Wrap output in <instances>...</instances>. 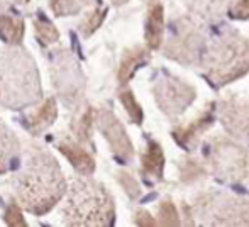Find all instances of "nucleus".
Returning a JSON list of instances; mask_svg holds the SVG:
<instances>
[{"instance_id":"f257e3e1","label":"nucleus","mask_w":249,"mask_h":227,"mask_svg":"<svg viewBox=\"0 0 249 227\" xmlns=\"http://www.w3.org/2000/svg\"><path fill=\"white\" fill-rule=\"evenodd\" d=\"M12 185L19 204L36 215L50 212L68 188L54 156L39 146L27 149L26 161L14 175Z\"/></svg>"},{"instance_id":"f03ea898","label":"nucleus","mask_w":249,"mask_h":227,"mask_svg":"<svg viewBox=\"0 0 249 227\" xmlns=\"http://www.w3.org/2000/svg\"><path fill=\"white\" fill-rule=\"evenodd\" d=\"M61 215L66 226H112L114 200L104 185L82 175L73 180Z\"/></svg>"},{"instance_id":"7ed1b4c3","label":"nucleus","mask_w":249,"mask_h":227,"mask_svg":"<svg viewBox=\"0 0 249 227\" xmlns=\"http://www.w3.org/2000/svg\"><path fill=\"white\" fill-rule=\"evenodd\" d=\"M39 99V76L29 54L20 50L0 53V104L16 109L33 105Z\"/></svg>"},{"instance_id":"20e7f679","label":"nucleus","mask_w":249,"mask_h":227,"mask_svg":"<svg viewBox=\"0 0 249 227\" xmlns=\"http://www.w3.org/2000/svg\"><path fill=\"white\" fill-rule=\"evenodd\" d=\"M205 68L210 80L226 85L249 71V44L234 31L220 36L205 56Z\"/></svg>"},{"instance_id":"39448f33","label":"nucleus","mask_w":249,"mask_h":227,"mask_svg":"<svg viewBox=\"0 0 249 227\" xmlns=\"http://www.w3.org/2000/svg\"><path fill=\"white\" fill-rule=\"evenodd\" d=\"M195 209L205 224L249 226V200L231 195L203 193L195 198Z\"/></svg>"},{"instance_id":"423d86ee","label":"nucleus","mask_w":249,"mask_h":227,"mask_svg":"<svg viewBox=\"0 0 249 227\" xmlns=\"http://www.w3.org/2000/svg\"><path fill=\"white\" fill-rule=\"evenodd\" d=\"M209 159L213 173L222 180L249 181V153L231 139L215 136L210 141Z\"/></svg>"},{"instance_id":"0eeeda50","label":"nucleus","mask_w":249,"mask_h":227,"mask_svg":"<svg viewBox=\"0 0 249 227\" xmlns=\"http://www.w3.org/2000/svg\"><path fill=\"white\" fill-rule=\"evenodd\" d=\"M153 92L160 109L170 117L180 115L195 99L194 87L177 78L160 80Z\"/></svg>"},{"instance_id":"6e6552de","label":"nucleus","mask_w":249,"mask_h":227,"mask_svg":"<svg viewBox=\"0 0 249 227\" xmlns=\"http://www.w3.org/2000/svg\"><path fill=\"white\" fill-rule=\"evenodd\" d=\"M95 124L99 125V131L104 134V138L108 141L112 151L122 159H131L134 155V148L125 132L124 125L121 124L114 112L108 109H100L95 112Z\"/></svg>"},{"instance_id":"1a4fd4ad","label":"nucleus","mask_w":249,"mask_h":227,"mask_svg":"<svg viewBox=\"0 0 249 227\" xmlns=\"http://www.w3.org/2000/svg\"><path fill=\"white\" fill-rule=\"evenodd\" d=\"M200 43H202V36L197 31L181 27L177 36L173 39H170L164 53H166L168 58L178 59V61L190 65V63H194L198 58L200 48H202Z\"/></svg>"},{"instance_id":"9d476101","label":"nucleus","mask_w":249,"mask_h":227,"mask_svg":"<svg viewBox=\"0 0 249 227\" xmlns=\"http://www.w3.org/2000/svg\"><path fill=\"white\" fill-rule=\"evenodd\" d=\"M222 122L231 134L249 139V102L236 97L224 102Z\"/></svg>"},{"instance_id":"9b49d317","label":"nucleus","mask_w":249,"mask_h":227,"mask_svg":"<svg viewBox=\"0 0 249 227\" xmlns=\"http://www.w3.org/2000/svg\"><path fill=\"white\" fill-rule=\"evenodd\" d=\"M56 148L71 163V166L80 175L90 176L95 171V159H93V156L78 141H75L71 138H65V136H59V139L56 141Z\"/></svg>"},{"instance_id":"f8f14e48","label":"nucleus","mask_w":249,"mask_h":227,"mask_svg":"<svg viewBox=\"0 0 249 227\" xmlns=\"http://www.w3.org/2000/svg\"><path fill=\"white\" fill-rule=\"evenodd\" d=\"M212 122H213V104H209L207 109L197 119H194L190 124L175 127L173 136L183 148H188V146H192V142L197 141L200 136L212 125Z\"/></svg>"},{"instance_id":"ddd939ff","label":"nucleus","mask_w":249,"mask_h":227,"mask_svg":"<svg viewBox=\"0 0 249 227\" xmlns=\"http://www.w3.org/2000/svg\"><path fill=\"white\" fill-rule=\"evenodd\" d=\"M58 117V107H56L54 99H46L34 112H29L24 117V127L31 132L33 136H37L48 129Z\"/></svg>"},{"instance_id":"4468645a","label":"nucleus","mask_w":249,"mask_h":227,"mask_svg":"<svg viewBox=\"0 0 249 227\" xmlns=\"http://www.w3.org/2000/svg\"><path fill=\"white\" fill-rule=\"evenodd\" d=\"M164 33V16L163 5L160 2H151L148 9V19H146V44L149 50H158L163 43Z\"/></svg>"},{"instance_id":"2eb2a0df","label":"nucleus","mask_w":249,"mask_h":227,"mask_svg":"<svg viewBox=\"0 0 249 227\" xmlns=\"http://www.w3.org/2000/svg\"><path fill=\"white\" fill-rule=\"evenodd\" d=\"M148 59H149L148 50H144L142 46H134L125 51L124 56H122L121 66H119V71H117V78H119V82H121V85H125V83L132 78L136 70L141 65H144Z\"/></svg>"},{"instance_id":"dca6fc26","label":"nucleus","mask_w":249,"mask_h":227,"mask_svg":"<svg viewBox=\"0 0 249 227\" xmlns=\"http://www.w3.org/2000/svg\"><path fill=\"white\" fill-rule=\"evenodd\" d=\"M142 165V175L153 176L156 180L163 178V168H164V155L161 146L156 141H149L146 151L141 156Z\"/></svg>"},{"instance_id":"f3484780","label":"nucleus","mask_w":249,"mask_h":227,"mask_svg":"<svg viewBox=\"0 0 249 227\" xmlns=\"http://www.w3.org/2000/svg\"><path fill=\"white\" fill-rule=\"evenodd\" d=\"M20 144L17 136L3 122H0V171H5L10 163L17 159Z\"/></svg>"},{"instance_id":"a211bd4d","label":"nucleus","mask_w":249,"mask_h":227,"mask_svg":"<svg viewBox=\"0 0 249 227\" xmlns=\"http://www.w3.org/2000/svg\"><path fill=\"white\" fill-rule=\"evenodd\" d=\"M95 109L92 107H85L83 110H80L78 114L73 117L70 129H71L75 141L78 142H90L93 132V125H95Z\"/></svg>"},{"instance_id":"6ab92c4d","label":"nucleus","mask_w":249,"mask_h":227,"mask_svg":"<svg viewBox=\"0 0 249 227\" xmlns=\"http://www.w3.org/2000/svg\"><path fill=\"white\" fill-rule=\"evenodd\" d=\"M24 20L14 16H0V37L7 44L17 46L24 37Z\"/></svg>"},{"instance_id":"aec40b11","label":"nucleus","mask_w":249,"mask_h":227,"mask_svg":"<svg viewBox=\"0 0 249 227\" xmlns=\"http://www.w3.org/2000/svg\"><path fill=\"white\" fill-rule=\"evenodd\" d=\"M180 176L185 183H195V181H200L207 176V168L197 159L185 158L180 163Z\"/></svg>"},{"instance_id":"412c9836","label":"nucleus","mask_w":249,"mask_h":227,"mask_svg":"<svg viewBox=\"0 0 249 227\" xmlns=\"http://www.w3.org/2000/svg\"><path fill=\"white\" fill-rule=\"evenodd\" d=\"M33 26H34V31H36L37 37H39L44 44H53L59 39V33H58V29H56V26L53 22H50L48 19H44V17L34 19Z\"/></svg>"},{"instance_id":"4be33fe9","label":"nucleus","mask_w":249,"mask_h":227,"mask_svg":"<svg viewBox=\"0 0 249 227\" xmlns=\"http://www.w3.org/2000/svg\"><path fill=\"white\" fill-rule=\"evenodd\" d=\"M119 97H121V102H122V105H124L129 119H131L134 124H138V125L141 124L142 119H144V114H142V109L138 104V100L134 99V93H132L131 90H124V92H121Z\"/></svg>"},{"instance_id":"5701e85b","label":"nucleus","mask_w":249,"mask_h":227,"mask_svg":"<svg viewBox=\"0 0 249 227\" xmlns=\"http://www.w3.org/2000/svg\"><path fill=\"white\" fill-rule=\"evenodd\" d=\"M105 14H107V9H100V7H97L95 10L87 14L85 19H83L82 24H80V33H82L85 37L92 36V34L100 27V24L104 22Z\"/></svg>"},{"instance_id":"b1692460","label":"nucleus","mask_w":249,"mask_h":227,"mask_svg":"<svg viewBox=\"0 0 249 227\" xmlns=\"http://www.w3.org/2000/svg\"><path fill=\"white\" fill-rule=\"evenodd\" d=\"M158 224L160 226H180V215L173 202L164 200L158 205Z\"/></svg>"},{"instance_id":"393cba45","label":"nucleus","mask_w":249,"mask_h":227,"mask_svg":"<svg viewBox=\"0 0 249 227\" xmlns=\"http://www.w3.org/2000/svg\"><path fill=\"white\" fill-rule=\"evenodd\" d=\"M50 7L56 17L75 16L80 12V3L76 0H51Z\"/></svg>"},{"instance_id":"a878e982","label":"nucleus","mask_w":249,"mask_h":227,"mask_svg":"<svg viewBox=\"0 0 249 227\" xmlns=\"http://www.w3.org/2000/svg\"><path fill=\"white\" fill-rule=\"evenodd\" d=\"M117 180H119V183L122 185V188L125 190V193L131 198H138L139 195H141V187H139V183L136 181V178L132 176V175L125 173V171H119Z\"/></svg>"},{"instance_id":"bb28decb","label":"nucleus","mask_w":249,"mask_h":227,"mask_svg":"<svg viewBox=\"0 0 249 227\" xmlns=\"http://www.w3.org/2000/svg\"><path fill=\"white\" fill-rule=\"evenodd\" d=\"M3 219L9 226L12 227H26V221L22 217V212L17 207L16 204H10L9 207L5 209V214H3Z\"/></svg>"},{"instance_id":"cd10ccee","label":"nucleus","mask_w":249,"mask_h":227,"mask_svg":"<svg viewBox=\"0 0 249 227\" xmlns=\"http://www.w3.org/2000/svg\"><path fill=\"white\" fill-rule=\"evenodd\" d=\"M231 17L246 20L249 19V0H236L229 9Z\"/></svg>"},{"instance_id":"c85d7f7f","label":"nucleus","mask_w":249,"mask_h":227,"mask_svg":"<svg viewBox=\"0 0 249 227\" xmlns=\"http://www.w3.org/2000/svg\"><path fill=\"white\" fill-rule=\"evenodd\" d=\"M134 221H136V224H138V226H158V222L154 221V219L149 215V212H146V210H138V212H136Z\"/></svg>"},{"instance_id":"c756f323","label":"nucleus","mask_w":249,"mask_h":227,"mask_svg":"<svg viewBox=\"0 0 249 227\" xmlns=\"http://www.w3.org/2000/svg\"><path fill=\"white\" fill-rule=\"evenodd\" d=\"M125 2H127V0H112L114 5H122V3H125Z\"/></svg>"},{"instance_id":"7c9ffc66","label":"nucleus","mask_w":249,"mask_h":227,"mask_svg":"<svg viewBox=\"0 0 249 227\" xmlns=\"http://www.w3.org/2000/svg\"><path fill=\"white\" fill-rule=\"evenodd\" d=\"M16 2V0H0V3H3V5H7V3H12Z\"/></svg>"},{"instance_id":"2f4dec72","label":"nucleus","mask_w":249,"mask_h":227,"mask_svg":"<svg viewBox=\"0 0 249 227\" xmlns=\"http://www.w3.org/2000/svg\"><path fill=\"white\" fill-rule=\"evenodd\" d=\"M83 3H90V0H82Z\"/></svg>"},{"instance_id":"473e14b6","label":"nucleus","mask_w":249,"mask_h":227,"mask_svg":"<svg viewBox=\"0 0 249 227\" xmlns=\"http://www.w3.org/2000/svg\"><path fill=\"white\" fill-rule=\"evenodd\" d=\"M26 2H29V0H26Z\"/></svg>"}]
</instances>
